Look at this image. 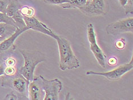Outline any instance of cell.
Wrapping results in <instances>:
<instances>
[{"mask_svg":"<svg viewBox=\"0 0 133 100\" xmlns=\"http://www.w3.org/2000/svg\"><path fill=\"white\" fill-rule=\"evenodd\" d=\"M87 0H70V1L60 6L63 9H79L86 4Z\"/></svg>","mask_w":133,"mask_h":100,"instance_id":"4fadbf2b","label":"cell"},{"mask_svg":"<svg viewBox=\"0 0 133 100\" xmlns=\"http://www.w3.org/2000/svg\"><path fill=\"white\" fill-rule=\"evenodd\" d=\"M29 81L24 76L18 73H15L13 76L6 77L3 79L2 86L4 87H9L18 94V96L28 98V85Z\"/></svg>","mask_w":133,"mask_h":100,"instance_id":"3957f363","label":"cell"},{"mask_svg":"<svg viewBox=\"0 0 133 100\" xmlns=\"http://www.w3.org/2000/svg\"><path fill=\"white\" fill-rule=\"evenodd\" d=\"M11 18L13 19L14 22H16V24L17 28L22 29L27 27L24 19V17H23L21 12H20V10H18V11H17Z\"/></svg>","mask_w":133,"mask_h":100,"instance_id":"5bb4252c","label":"cell"},{"mask_svg":"<svg viewBox=\"0 0 133 100\" xmlns=\"http://www.w3.org/2000/svg\"><path fill=\"white\" fill-rule=\"evenodd\" d=\"M125 45H126V42L125 40H123V39L118 40V41L115 42V46H116V48L119 50L123 49L125 48Z\"/></svg>","mask_w":133,"mask_h":100,"instance_id":"7402d4cb","label":"cell"},{"mask_svg":"<svg viewBox=\"0 0 133 100\" xmlns=\"http://www.w3.org/2000/svg\"><path fill=\"white\" fill-rule=\"evenodd\" d=\"M16 64V59L12 57H9L5 61V64L6 66H14Z\"/></svg>","mask_w":133,"mask_h":100,"instance_id":"44dd1931","label":"cell"},{"mask_svg":"<svg viewBox=\"0 0 133 100\" xmlns=\"http://www.w3.org/2000/svg\"><path fill=\"white\" fill-rule=\"evenodd\" d=\"M133 68V60L132 58L131 61L127 64L120 65L114 70L111 71H106V72H96V71L90 70L86 73V75H95V76H101L104 77L111 81H117V80L121 78L123 75L129 72V71L132 69Z\"/></svg>","mask_w":133,"mask_h":100,"instance_id":"52a82bcc","label":"cell"},{"mask_svg":"<svg viewBox=\"0 0 133 100\" xmlns=\"http://www.w3.org/2000/svg\"><path fill=\"white\" fill-rule=\"evenodd\" d=\"M108 63L109 65L113 66L117 63V59L116 58H115V57H111V58H110L108 60Z\"/></svg>","mask_w":133,"mask_h":100,"instance_id":"cb8c5ba5","label":"cell"},{"mask_svg":"<svg viewBox=\"0 0 133 100\" xmlns=\"http://www.w3.org/2000/svg\"><path fill=\"white\" fill-rule=\"evenodd\" d=\"M78 10L88 17L105 16L109 12L110 5L108 0H87L86 4Z\"/></svg>","mask_w":133,"mask_h":100,"instance_id":"277c9868","label":"cell"},{"mask_svg":"<svg viewBox=\"0 0 133 100\" xmlns=\"http://www.w3.org/2000/svg\"><path fill=\"white\" fill-rule=\"evenodd\" d=\"M46 4L54 5H59L69 2L70 0H43Z\"/></svg>","mask_w":133,"mask_h":100,"instance_id":"e0dca14e","label":"cell"},{"mask_svg":"<svg viewBox=\"0 0 133 100\" xmlns=\"http://www.w3.org/2000/svg\"><path fill=\"white\" fill-rule=\"evenodd\" d=\"M6 38H8V37H6L5 36H0V43H1L2 41H4V40Z\"/></svg>","mask_w":133,"mask_h":100,"instance_id":"4316f807","label":"cell"},{"mask_svg":"<svg viewBox=\"0 0 133 100\" xmlns=\"http://www.w3.org/2000/svg\"><path fill=\"white\" fill-rule=\"evenodd\" d=\"M5 76H13L16 73V69L14 66H6L4 69Z\"/></svg>","mask_w":133,"mask_h":100,"instance_id":"d6986e66","label":"cell"},{"mask_svg":"<svg viewBox=\"0 0 133 100\" xmlns=\"http://www.w3.org/2000/svg\"><path fill=\"white\" fill-rule=\"evenodd\" d=\"M56 41L59 49L60 69L65 71L78 68L80 66L79 61L74 53L68 40L65 37L59 36Z\"/></svg>","mask_w":133,"mask_h":100,"instance_id":"6da1fadb","label":"cell"},{"mask_svg":"<svg viewBox=\"0 0 133 100\" xmlns=\"http://www.w3.org/2000/svg\"><path fill=\"white\" fill-rule=\"evenodd\" d=\"M42 81V87L44 91V100H58L59 94L62 90V82L58 78L51 80L45 79L39 76Z\"/></svg>","mask_w":133,"mask_h":100,"instance_id":"8992f818","label":"cell"},{"mask_svg":"<svg viewBox=\"0 0 133 100\" xmlns=\"http://www.w3.org/2000/svg\"><path fill=\"white\" fill-rule=\"evenodd\" d=\"M20 12L23 16L25 17H32L34 16V9L28 7V6H24L22 7L20 9Z\"/></svg>","mask_w":133,"mask_h":100,"instance_id":"2e32d148","label":"cell"},{"mask_svg":"<svg viewBox=\"0 0 133 100\" xmlns=\"http://www.w3.org/2000/svg\"><path fill=\"white\" fill-rule=\"evenodd\" d=\"M125 10V14H132L133 13V0H128L125 6L123 7Z\"/></svg>","mask_w":133,"mask_h":100,"instance_id":"ac0fdd59","label":"cell"},{"mask_svg":"<svg viewBox=\"0 0 133 100\" xmlns=\"http://www.w3.org/2000/svg\"><path fill=\"white\" fill-rule=\"evenodd\" d=\"M19 98H18V96L16 95V94H14L13 93L8 94L4 98V99H7V100H17Z\"/></svg>","mask_w":133,"mask_h":100,"instance_id":"603a6c76","label":"cell"},{"mask_svg":"<svg viewBox=\"0 0 133 100\" xmlns=\"http://www.w3.org/2000/svg\"><path fill=\"white\" fill-rule=\"evenodd\" d=\"M24 59V65L18 70V73L30 82L34 79L36 68L39 63L46 61V57L39 51L20 50Z\"/></svg>","mask_w":133,"mask_h":100,"instance_id":"7a4b0ae2","label":"cell"},{"mask_svg":"<svg viewBox=\"0 0 133 100\" xmlns=\"http://www.w3.org/2000/svg\"><path fill=\"white\" fill-rule=\"evenodd\" d=\"M28 30H29V28L28 27L22 29L16 28V31L11 36L5 39L4 41L0 43V51L1 52L6 51L10 49H14L16 48L15 45H14V42H15L16 39L21 34Z\"/></svg>","mask_w":133,"mask_h":100,"instance_id":"8fae6325","label":"cell"},{"mask_svg":"<svg viewBox=\"0 0 133 100\" xmlns=\"http://www.w3.org/2000/svg\"><path fill=\"white\" fill-rule=\"evenodd\" d=\"M1 23H4V24L12 25L17 28L16 22H14L13 19L11 17L8 16L6 13L0 12V24H1Z\"/></svg>","mask_w":133,"mask_h":100,"instance_id":"9a60e30c","label":"cell"},{"mask_svg":"<svg viewBox=\"0 0 133 100\" xmlns=\"http://www.w3.org/2000/svg\"><path fill=\"white\" fill-rule=\"evenodd\" d=\"M88 38L90 43V49L93 54L98 64L102 68H105L107 57L102 50L97 44L96 34H95L94 25L91 23L87 26Z\"/></svg>","mask_w":133,"mask_h":100,"instance_id":"5b68a950","label":"cell"},{"mask_svg":"<svg viewBox=\"0 0 133 100\" xmlns=\"http://www.w3.org/2000/svg\"><path fill=\"white\" fill-rule=\"evenodd\" d=\"M106 33L109 35L115 36L125 33H133V18L128 17L111 23L106 26Z\"/></svg>","mask_w":133,"mask_h":100,"instance_id":"ba28073f","label":"cell"},{"mask_svg":"<svg viewBox=\"0 0 133 100\" xmlns=\"http://www.w3.org/2000/svg\"><path fill=\"white\" fill-rule=\"evenodd\" d=\"M22 5L18 0H10L6 9V14L10 17H12L17 11L21 9Z\"/></svg>","mask_w":133,"mask_h":100,"instance_id":"7c38bea8","label":"cell"},{"mask_svg":"<svg viewBox=\"0 0 133 100\" xmlns=\"http://www.w3.org/2000/svg\"><path fill=\"white\" fill-rule=\"evenodd\" d=\"M28 98L31 100L44 99V91L42 87V81L40 76L34 77L28 85Z\"/></svg>","mask_w":133,"mask_h":100,"instance_id":"30bf717a","label":"cell"},{"mask_svg":"<svg viewBox=\"0 0 133 100\" xmlns=\"http://www.w3.org/2000/svg\"><path fill=\"white\" fill-rule=\"evenodd\" d=\"M119 1V2L120 5L124 7L125 6V5L126 4L127 2H128V0H118Z\"/></svg>","mask_w":133,"mask_h":100,"instance_id":"484cf974","label":"cell"},{"mask_svg":"<svg viewBox=\"0 0 133 100\" xmlns=\"http://www.w3.org/2000/svg\"><path fill=\"white\" fill-rule=\"evenodd\" d=\"M4 69H5L4 65H0V76H4L5 75Z\"/></svg>","mask_w":133,"mask_h":100,"instance_id":"d4e9b609","label":"cell"},{"mask_svg":"<svg viewBox=\"0 0 133 100\" xmlns=\"http://www.w3.org/2000/svg\"><path fill=\"white\" fill-rule=\"evenodd\" d=\"M10 0H0V12L6 13L7 6Z\"/></svg>","mask_w":133,"mask_h":100,"instance_id":"ffe728a7","label":"cell"},{"mask_svg":"<svg viewBox=\"0 0 133 100\" xmlns=\"http://www.w3.org/2000/svg\"><path fill=\"white\" fill-rule=\"evenodd\" d=\"M24 17V19L26 25L29 29H32L39 33L44 34L49 37H52L55 40L58 38L59 36L55 33L54 31L48 27L44 23H42L36 18L34 16L32 17Z\"/></svg>","mask_w":133,"mask_h":100,"instance_id":"9c48e42d","label":"cell"}]
</instances>
